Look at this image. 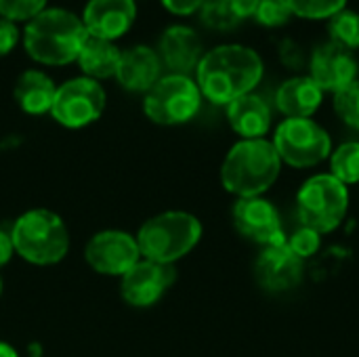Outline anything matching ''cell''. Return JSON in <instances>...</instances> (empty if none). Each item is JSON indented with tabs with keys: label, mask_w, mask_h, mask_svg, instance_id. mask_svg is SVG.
<instances>
[{
	"label": "cell",
	"mask_w": 359,
	"mask_h": 357,
	"mask_svg": "<svg viewBox=\"0 0 359 357\" xmlns=\"http://www.w3.org/2000/svg\"><path fill=\"white\" fill-rule=\"evenodd\" d=\"M263 59L242 44H225L202 55L196 67V84L208 101L229 105L255 90L263 78Z\"/></svg>",
	"instance_id": "6da1fadb"
},
{
	"label": "cell",
	"mask_w": 359,
	"mask_h": 357,
	"mask_svg": "<svg viewBox=\"0 0 359 357\" xmlns=\"http://www.w3.org/2000/svg\"><path fill=\"white\" fill-rule=\"evenodd\" d=\"M280 170L282 160L271 141L242 139L223 160L221 183L238 198H259L278 181Z\"/></svg>",
	"instance_id": "7a4b0ae2"
},
{
	"label": "cell",
	"mask_w": 359,
	"mask_h": 357,
	"mask_svg": "<svg viewBox=\"0 0 359 357\" xmlns=\"http://www.w3.org/2000/svg\"><path fill=\"white\" fill-rule=\"evenodd\" d=\"M88 32L74 13L63 8H44L25 27L27 55L44 65H65L78 59Z\"/></svg>",
	"instance_id": "3957f363"
},
{
	"label": "cell",
	"mask_w": 359,
	"mask_h": 357,
	"mask_svg": "<svg viewBox=\"0 0 359 357\" xmlns=\"http://www.w3.org/2000/svg\"><path fill=\"white\" fill-rule=\"evenodd\" d=\"M202 238V223L198 217L183 210H168L147 219L139 234L137 244L141 257L147 261L175 265V261L189 255Z\"/></svg>",
	"instance_id": "277c9868"
},
{
	"label": "cell",
	"mask_w": 359,
	"mask_h": 357,
	"mask_svg": "<svg viewBox=\"0 0 359 357\" xmlns=\"http://www.w3.org/2000/svg\"><path fill=\"white\" fill-rule=\"evenodd\" d=\"M11 242L15 252L32 265H55L69 250L63 219L46 208L23 213L11 229Z\"/></svg>",
	"instance_id": "5b68a950"
},
{
	"label": "cell",
	"mask_w": 359,
	"mask_h": 357,
	"mask_svg": "<svg viewBox=\"0 0 359 357\" xmlns=\"http://www.w3.org/2000/svg\"><path fill=\"white\" fill-rule=\"evenodd\" d=\"M349 189L330 173L309 177L297 194V217L301 227L320 236L334 231L347 217Z\"/></svg>",
	"instance_id": "8992f818"
},
{
	"label": "cell",
	"mask_w": 359,
	"mask_h": 357,
	"mask_svg": "<svg viewBox=\"0 0 359 357\" xmlns=\"http://www.w3.org/2000/svg\"><path fill=\"white\" fill-rule=\"evenodd\" d=\"M202 105V93L198 84L183 74L162 76L147 93L143 101L145 116L162 126H175L189 122Z\"/></svg>",
	"instance_id": "52a82bcc"
},
{
	"label": "cell",
	"mask_w": 359,
	"mask_h": 357,
	"mask_svg": "<svg viewBox=\"0 0 359 357\" xmlns=\"http://www.w3.org/2000/svg\"><path fill=\"white\" fill-rule=\"evenodd\" d=\"M271 143L280 160L294 168L318 166L332 154L330 135L311 118H286Z\"/></svg>",
	"instance_id": "ba28073f"
},
{
	"label": "cell",
	"mask_w": 359,
	"mask_h": 357,
	"mask_svg": "<svg viewBox=\"0 0 359 357\" xmlns=\"http://www.w3.org/2000/svg\"><path fill=\"white\" fill-rule=\"evenodd\" d=\"M105 109V93L93 78H74L57 86L50 107L53 118L67 128L93 124Z\"/></svg>",
	"instance_id": "9c48e42d"
},
{
	"label": "cell",
	"mask_w": 359,
	"mask_h": 357,
	"mask_svg": "<svg viewBox=\"0 0 359 357\" xmlns=\"http://www.w3.org/2000/svg\"><path fill=\"white\" fill-rule=\"evenodd\" d=\"M84 259L97 274L122 278L143 257L135 236L120 229H105L88 240Z\"/></svg>",
	"instance_id": "30bf717a"
},
{
	"label": "cell",
	"mask_w": 359,
	"mask_h": 357,
	"mask_svg": "<svg viewBox=\"0 0 359 357\" xmlns=\"http://www.w3.org/2000/svg\"><path fill=\"white\" fill-rule=\"evenodd\" d=\"M175 280H177L175 265L141 259L135 267H130L122 276L120 292L122 299L133 307H151L164 297V292L175 284Z\"/></svg>",
	"instance_id": "8fae6325"
},
{
	"label": "cell",
	"mask_w": 359,
	"mask_h": 357,
	"mask_svg": "<svg viewBox=\"0 0 359 357\" xmlns=\"http://www.w3.org/2000/svg\"><path fill=\"white\" fill-rule=\"evenodd\" d=\"M233 225L236 229L261 244V246H276L284 244V229L278 208L265 198H240L233 206Z\"/></svg>",
	"instance_id": "7c38bea8"
},
{
	"label": "cell",
	"mask_w": 359,
	"mask_h": 357,
	"mask_svg": "<svg viewBox=\"0 0 359 357\" xmlns=\"http://www.w3.org/2000/svg\"><path fill=\"white\" fill-rule=\"evenodd\" d=\"M305 261L299 259L288 244L265 246L255 263V276L261 288L267 292H288L297 288L303 280Z\"/></svg>",
	"instance_id": "4fadbf2b"
},
{
	"label": "cell",
	"mask_w": 359,
	"mask_h": 357,
	"mask_svg": "<svg viewBox=\"0 0 359 357\" xmlns=\"http://www.w3.org/2000/svg\"><path fill=\"white\" fill-rule=\"evenodd\" d=\"M322 90L339 93L351 82L358 80V61L351 50L326 42L318 46L311 55V76H309Z\"/></svg>",
	"instance_id": "5bb4252c"
},
{
	"label": "cell",
	"mask_w": 359,
	"mask_h": 357,
	"mask_svg": "<svg viewBox=\"0 0 359 357\" xmlns=\"http://www.w3.org/2000/svg\"><path fill=\"white\" fill-rule=\"evenodd\" d=\"M137 17L135 0H90L84 8V27L88 36L116 40L128 32Z\"/></svg>",
	"instance_id": "9a60e30c"
},
{
	"label": "cell",
	"mask_w": 359,
	"mask_h": 357,
	"mask_svg": "<svg viewBox=\"0 0 359 357\" xmlns=\"http://www.w3.org/2000/svg\"><path fill=\"white\" fill-rule=\"evenodd\" d=\"M162 61L156 50L149 46H133L122 50L116 78L118 82L133 93H147L162 76Z\"/></svg>",
	"instance_id": "2e32d148"
},
{
	"label": "cell",
	"mask_w": 359,
	"mask_h": 357,
	"mask_svg": "<svg viewBox=\"0 0 359 357\" xmlns=\"http://www.w3.org/2000/svg\"><path fill=\"white\" fill-rule=\"evenodd\" d=\"M202 59V40L198 32L185 25L168 27L160 38V61L172 69V74L187 76L198 67Z\"/></svg>",
	"instance_id": "e0dca14e"
},
{
	"label": "cell",
	"mask_w": 359,
	"mask_h": 357,
	"mask_svg": "<svg viewBox=\"0 0 359 357\" xmlns=\"http://www.w3.org/2000/svg\"><path fill=\"white\" fill-rule=\"evenodd\" d=\"M227 120L242 139H263L271 126V109L259 95H242L227 105Z\"/></svg>",
	"instance_id": "ac0fdd59"
},
{
	"label": "cell",
	"mask_w": 359,
	"mask_h": 357,
	"mask_svg": "<svg viewBox=\"0 0 359 357\" xmlns=\"http://www.w3.org/2000/svg\"><path fill=\"white\" fill-rule=\"evenodd\" d=\"M324 101V90L307 76L286 80L276 93V105L286 118H311Z\"/></svg>",
	"instance_id": "d6986e66"
},
{
	"label": "cell",
	"mask_w": 359,
	"mask_h": 357,
	"mask_svg": "<svg viewBox=\"0 0 359 357\" xmlns=\"http://www.w3.org/2000/svg\"><path fill=\"white\" fill-rule=\"evenodd\" d=\"M55 93H57L55 82L38 69L23 72L15 84V99H17L19 107L32 116H40V114L50 112L53 101H55Z\"/></svg>",
	"instance_id": "ffe728a7"
},
{
	"label": "cell",
	"mask_w": 359,
	"mask_h": 357,
	"mask_svg": "<svg viewBox=\"0 0 359 357\" xmlns=\"http://www.w3.org/2000/svg\"><path fill=\"white\" fill-rule=\"evenodd\" d=\"M120 55H122V50H118V46L111 40L88 36L86 42L82 44L76 61H78L80 69L88 78L97 80V78H111V76H116L118 63H120Z\"/></svg>",
	"instance_id": "44dd1931"
},
{
	"label": "cell",
	"mask_w": 359,
	"mask_h": 357,
	"mask_svg": "<svg viewBox=\"0 0 359 357\" xmlns=\"http://www.w3.org/2000/svg\"><path fill=\"white\" fill-rule=\"evenodd\" d=\"M330 175L343 185L359 183V141H347L330 154Z\"/></svg>",
	"instance_id": "7402d4cb"
},
{
	"label": "cell",
	"mask_w": 359,
	"mask_h": 357,
	"mask_svg": "<svg viewBox=\"0 0 359 357\" xmlns=\"http://www.w3.org/2000/svg\"><path fill=\"white\" fill-rule=\"evenodd\" d=\"M328 32H330V42L347 50L359 48V15L355 11L343 8L341 13L330 17Z\"/></svg>",
	"instance_id": "603a6c76"
},
{
	"label": "cell",
	"mask_w": 359,
	"mask_h": 357,
	"mask_svg": "<svg viewBox=\"0 0 359 357\" xmlns=\"http://www.w3.org/2000/svg\"><path fill=\"white\" fill-rule=\"evenodd\" d=\"M200 17L208 27L221 32L233 29L240 23L231 8V0H204V4L200 6Z\"/></svg>",
	"instance_id": "cb8c5ba5"
},
{
	"label": "cell",
	"mask_w": 359,
	"mask_h": 357,
	"mask_svg": "<svg viewBox=\"0 0 359 357\" xmlns=\"http://www.w3.org/2000/svg\"><path fill=\"white\" fill-rule=\"evenodd\" d=\"M292 15L303 19H330L341 13L347 0H288Z\"/></svg>",
	"instance_id": "d4e9b609"
},
{
	"label": "cell",
	"mask_w": 359,
	"mask_h": 357,
	"mask_svg": "<svg viewBox=\"0 0 359 357\" xmlns=\"http://www.w3.org/2000/svg\"><path fill=\"white\" fill-rule=\"evenodd\" d=\"M334 112L347 126L359 130V80L334 95Z\"/></svg>",
	"instance_id": "484cf974"
},
{
	"label": "cell",
	"mask_w": 359,
	"mask_h": 357,
	"mask_svg": "<svg viewBox=\"0 0 359 357\" xmlns=\"http://www.w3.org/2000/svg\"><path fill=\"white\" fill-rule=\"evenodd\" d=\"M292 17V8L288 0H259V8L255 13V19L265 27H280L288 23Z\"/></svg>",
	"instance_id": "4316f807"
},
{
	"label": "cell",
	"mask_w": 359,
	"mask_h": 357,
	"mask_svg": "<svg viewBox=\"0 0 359 357\" xmlns=\"http://www.w3.org/2000/svg\"><path fill=\"white\" fill-rule=\"evenodd\" d=\"M46 6V0H0V17L8 21H32Z\"/></svg>",
	"instance_id": "83f0119b"
},
{
	"label": "cell",
	"mask_w": 359,
	"mask_h": 357,
	"mask_svg": "<svg viewBox=\"0 0 359 357\" xmlns=\"http://www.w3.org/2000/svg\"><path fill=\"white\" fill-rule=\"evenodd\" d=\"M288 248L299 257V259H309L313 257L320 246H322V236L313 229H307V227H299L290 238H288Z\"/></svg>",
	"instance_id": "f1b7e54d"
},
{
	"label": "cell",
	"mask_w": 359,
	"mask_h": 357,
	"mask_svg": "<svg viewBox=\"0 0 359 357\" xmlns=\"http://www.w3.org/2000/svg\"><path fill=\"white\" fill-rule=\"evenodd\" d=\"M17 40H19V32H17L15 23L0 17V57L11 53L15 48Z\"/></svg>",
	"instance_id": "f546056e"
},
{
	"label": "cell",
	"mask_w": 359,
	"mask_h": 357,
	"mask_svg": "<svg viewBox=\"0 0 359 357\" xmlns=\"http://www.w3.org/2000/svg\"><path fill=\"white\" fill-rule=\"evenodd\" d=\"M162 4L175 15H191L200 11L204 0H162Z\"/></svg>",
	"instance_id": "4dcf8cb0"
},
{
	"label": "cell",
	"mask_w": 359,
	"mask_h": 357,
	"mask_svg": "<svg viewBox=\"0 0 359 357\" xmlns=\"http://www.w3.org/2000/svg\"><path fill=\"white\" fill-rule=\"evenodd\" d=\"M231 8H233L236 17L242 21V19L255 17V13L259 8V0H231Z\"/></svg>",
	"instance_id": "1f68e13d"
},
{
	"label": "cell",
	"mask_w": 359,
	"mask_h": 357,
	"mask_svg": "<svg viewBox=\"0 0 359 357\" xmlns=\"http://www.w3.org/2000/svg\"><path fill=\"white\" fill-rule=\"evenodd\" d=\"M13 252H15V248H13V242H11V234L0 229V267L11 261Z\"/></svg>",
	"instance_id": "d6a6232c"
},
{
	"label": "cell",
	"mask_w": 359,
	"mask_h": 357,
	"mask_svg": "<svg viewBox=\"0 0 359 357\" xmlns=\"http://www.w3.org/2000/svg\"><path fill=\"white\" fill-rule=\"evenodd\" d=\"M284 48H288L290 50V55L286 53V50H282V57H284V61L288 63V65H301V50H299V46L294 44V42H284Z\"/></svg>",
	"instance_id": "836d02e7"
},
{
	"label": "cell",
	"mask_w": 359,
	"mask_h": 357,
	"mask_svg": "<svg viewBox=\"0 0 359 357\" xmlns=\"http://www.w3.org/2000/svg\"><path fill=\"white\" fill-rule=\"evenodd\" d=\"M0 357H19V356H17V351H15L8 343H2V341H0Z\"/></svg>",
	"instance_id": "e575fe53"
},
{
	"label": "cell",
	"mask_w": 359,
	"mask_h": 357,
	"mask_svg": "<svg viewBox=\"0 0 359 357\" xmlns=\"http://www.w3.org/2000/svg\"><path fill=\"white\" fill-rule=\"evenodd\" d=\"M0 295H2V280H0Z\"/></svg>",
	"instance_id": "d590c367"
}]
</instances>
